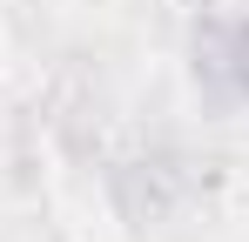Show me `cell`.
Returning a JSON list of instances; mask_svg holds the SVG:
<instances>
[{"label": "cell", "instance_id": "obj_1", "mask_svg": "<svg viewBox=\"0 0 249 242\" xmlns=\"http://www.w3.org/2000/svg\"><path fill=\"white\" fill-rule=\"evenodd\" d=\"M236 74H243V87H249V27H243V61H236Z\"/></svg>", "mask_w": 249, "mask_h": 242}]
</instances>
